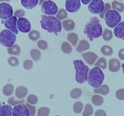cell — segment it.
Segmentation results:
<instances>
[{
  "instance_id": "cell-33",
  "label": "cell",
  "mask_w": 124,
  "mask_h": 116,
  "mask_svg": "<svg viewBox=\"0 0 124 116\" xmlns=\"http://www.w3.org/2000/svg\"><path fill=\"white\" fill-rule=\"evenodd\" d=\"M93 108L92 105L90 103L86 104V105L85 106L84 110V112L82 113V116H90L91 115L93 114Z\"/></svg>"
},
{
  "instance_id": "cell-36",
  "label": "cell",
  "mask_w": 124,
  "mask_h": 116,
  "mask_svg": "<svg viewBox=\"0 0 124 116\" xmlns=\"http://www.w3.org/2000/svg\"><path fill=\"white\" fill-rule=\"evenodd\" d=\"M24 102L25 101L23 99H22V100H16L15 97H12L9 98L8 99L7 102L10 106H16V105L23 104Z\"/></svg>"
},
{
  "instance_id": "cell-3",
  "label": "cell",
  "mask_w": 124,
  "mask_h": 116,
  "mask_svg": "<svg viewBox=\"0 0 124 116\" xmlns=\"http://www.w3.org/2000/svg\"><path fill=\"white\" fill-rule=\"evenodd\" d=\"M105 79V76L101 69L99 67L93 68L89 71L87 78V82L92 87L99 88L101 87Z\"/></svg>"
},
{
  "instance_id": "cell-15",
  "label": "cell",
  "mask_w": 124,
  "mask_h": 116,
  "mask_svg": "<svg viewBox=\"0 0 124 116\" xmlns=\"http://www.w3.org/2000/svg\"><path fill=\"white\" fill-rule=\"evenodd\" d=\"M121 62L117 59H111L108 62L109 71L112 72H116L121 68Z\"/></svg>"
},
{
  "instance_id": "cell-47",
  "label": "cell",
  "mask_w": 124,
  "mask_h": 116,
  "mask_svg": "<svg viewBox=\"0 0 124 116\" xmlns=\"http://www.w3.org/2000/svg\"><path fill=\"white\" fill-rule=\"evenodd\" d=\"M25 14V11L24 10L22 9H19L17 10L14 13V16L15 17H18V18H23V16Z\"/></svg>"
},
{
  "instance_id": "cell-49",
  "label": "cell",
  "mask_w": 124,
  "mask_h": 116,
  "mask_svg": "<svg viewBox=\"0 0 124 116\" xmlns=\"http://www.w3.org/2000/svg\"><path fill=\"white\" fill-rule=\"evenodd\" d=\"M118 56L121 60H124V48H122L119 51Z\"/></svg>"
},
{
  "instance_id": "cell-10",
  "label": "cell",
  "mask_w": 124,
  "mask_h": 116,
  "mask_svg": "<svg viewBox=\"0 0 124 116\" xmlns=\"http://www.w3.org/2000/svg\"><path fill=\"white\" fill-rule=\"evenodd\" d=\"M17 29L22 33H29L31 30L30 22L25 18H19L17 21Z\"/></svg>"
},
{
  "instance_id": "cell-12",
  "label": "cell",
  "mask_w": 124,
  "mask_h": 116,
  "mask_svg": "<svg viewBox=\"0 0 124 116\" xmlns=\"http://www.w3.org/2000/svg\"><path fill=\"white\" fill-rule=\"evenodd\" d=\"M81 6L79 0H67L65 1V8L70 13H75L79 11Z\"/></svg>"
},
{
  "instance_id": "cell-31",
  "label": "cell",
  "mask_w": 124,
  "mask_h": 116,
  "mask_svg": "<svg viewBox=\"0 0 124 116\" xmlns=\"http://www.w3.org/2000/svg\"><path fill=\"white\" fill-rule=\"evenodd\" d=\"M61 50L65 54H70L72 52V47L69 43L64 42L61 45Z\"/></svg>"
},
{
  "instance_id": "cell-34",
  "label": "cell",
  "mask_w": 124,
  "mask_h": 116,
  "mask_svg": "<svg viewBox=\"0 0 124 116\" xmlns=\"http://www.w3.org/2000/svg\"><path fill=\"white\" fill-rule=\"evenodd\" d=\"M29 37L31 41L36 42L40 37V33L37 30H32L29 33Z\"/></svg>"
},
{
  "instance_id": "cell-41",
  "label": "cell",
  "mask_w": 124,
  "mask_h": 116,
  "mask_svg": "<svg viewBox=\"0 0 124 116\" xmlns=\"http://www.w3.org/2000/svg\"><path fill=\"white\" fill-rule=\"evenodd\" d=\"M8 63L10 66L15 67V66H17L19 65V60L16 57H10L8 59Z\"/></svg>"
},
{
  "instance_id": "cell-16",
  "label": "cell",
  "mask_w": 124,
  "mask_h": 116,
  "mask_svg": "<svg viewBox=\"0 0 124 116\" xmlns=\"http://www.w3.org/2000/svg\"><path fill=\"white\" fill-rule=\"evenodd\" d=\"M114 34L117 38L124 40V21H122L115 28Z\"/></svg>"
},
{
  "instance_id": "cell-5",
  "label": "cell",
  "mask_w": 124,
  "mask_h": 116,
  "mask_svg": "<svg viewBox=\"0 0 124 116\" xmlns=\"http://www.w3.org/2000/svg\"><path fill=\"white\" fill-rule=\"evenodd\" d=\"M16 37L14 33L9 30H3L0 33V44L5 47H10L14 45Z\"/></svg>"
},
{
  "instance_id": "cell-23",
  "label": "cell",
  "mask_w": 124,
  "mask_h": 116,
  "mask_svg": "<svg viewBox=\"0 0 124 116\" xmlns=\"http://www.w3.org/2000/svg\"><path fill=\"white\" fill-rule=\"evenodd\" d=\"M14 86L11 83H7L5 85L2 89V93L6 96H10L13 94Z\"/></svg>"
},
{
  "instance_id": "cell-7",
  "label": "cell",
  "mask_w": 124,
  "mask_h": 116,
  "mask_svg": "<svg viewBox=\"0 0 124 116\" xmlns=\"http://www.w3.org/2000/svg\"><path fill=\"white\" fill-rule=\"evenodd\" d=\"M58 7L54 2L52 1H44L41 4V12L47 16H53L56 14Z\"/></svg>"
},
{
  "instance_id": "cell-46",
  "label": "cell",
  "mask_w": 124,
  "mask_h": 116,
  "mask_svg": "<svg viewBox=\"0 0 124 116\" xmlns=\"http://www.w3.org/2000/svg\"><path fill=\"white\" fill-rule=\"evenodd\" d=\"M110 9H111V5H110L109 3H106L105 4V7H104V11H103L102 13L101 14H99V16H100L101 18H104L105 16V14H106V13H107L108 11H110Z\"/></svg>"
},
{
  "instance_id": "cell-42",
  "label": "cell",
  "mask_w": 124,
  "mask_h": 116,
  "mask_svg": "<svg viewBox=\"0 0 124 116\" xmlns=\"http://www.w3.org/2000/svg\"><path fill=\"white\" fill-rule=\"evenodd\" d=\"M115 96L118 100H124V88H121L116 91L115 93Z\"/></svg>"
},
{
  "instance_id": "cell-14",
  "label": "cell",
  "mask_w": 124,
  "mask_h": 116,
  "mask_svg": "<svg viewBox=\"0 0 124 116\" xmlns=\"http://www.w3.org/2000/svg\"><path fill=\"white\" fill-rule=\"evenodd\" d=\"M84 60L89 65H92L95 63L96 59L98 58V56L94 52L89 51L84 53L82 54Z\"/></svg>"
},
{
  "instance_id": "cell-24",
  "label": "cell",
  "mask_w": 124,
  "mask_h": 116,
  "mask_svg": "<svg viewBox=\"0 0 124 116\" xmlns=\"http://www.w3.org/2000/svg\"><path fill=\"white\" fill-rule=\"evenodd\" d=\"M111 7L114 10H116L118 12H123L124 11V4L122 2L113 1L111 3Z\"/></svg>"
},
{
  "instance_id": "cell-52",
  "label": "cell",
  "mask_w": 124,
  "mask_h": 116,
  "mask_svg": "<svg viewBox=\"0 0 124 116\" xmlns=\"http://www.w3.org/2000/svg\"><path fill=\"white\" fill-rule=\"evenodd\" d=\"M0 108H1V102H0Z\"/></svg>"
},
{
  "instance_id": "cell-45",
  "label": "cell",
  "mask_w": 124,
  "mask_h": 116,
  "mask_svg": "<svg viewBox=\"0 0 124 116\" xmlns=\"http://www.w3.org/2000/svg\"><path fill=\"white\" fill-rule=\"evenodd\" d=\"M25 106L28 108L29 111H30V116H35V114H36V107H35V106H34L33 105H30V104L28 103H25Z\"/></svg>"
},
{
  "instance_id": "cell-19",
  "label": "cell",
  "mask_w": 124,
  "mask_h": 116,
  "mask_svg": "<svg viewBox=\"0 0 124 116\" xmlns=\"http://www.w3.org/2000/svg\"><path fill=\"white\" fill-rule=\"evenodd\" d=\"M12 111L10 105H3L0 108V116H12Z\"/></svg>"
},
{
  "instance_id": "cell-30",
  "label": "cell",
  "mask_w": 124,
  "mask_h": 116,
  "mask_svg": "<svg viewBox=\"0 0 124 116\" xmlns=\"http://www.w3.org/2000/svg\"><path fill=\"white\" fill-rule=\"evenodd\" d=\"M30 56L35 61H38L40 59L41 57V53L39 50L38 49L34 48L30 51Z\"/></svg>"
},
{
  "instance_id": "cell-48",
  "label": "cell",
  "mask_w": 124,
  "mask_h": 116,
  "mask_svg": "<svg viewBox=\"0 0 124 116\" xmlns=\"http://www.w3.org/2000/svg\"><path fill=\"white\" fill-rule=\"evenodd\" d=\"M95 116H107V113L104 109H98L95 112Z\"/></svg>"
},
{
  "instance_id": "cell-21",
  "label": "cell",
  "mask_w": 124,
  "mask_h": 116,
  "mask_svg": "<svg viewBox=\"0 0 124 116\" xmlns=\"http://www.w3.org/2000/svg\"><path fill=\"white\" fill-rule=\"evenodd\" d=\"M93 92L95 94H101V95H106L110 92V87L107 84L102 85L100 88H95V89H93Z\"/></svg>"
},
{
  "instance_id": "cell-38",
  "label": "cell",
  "mask_w": 124,
  "mask_h": 116,
  "mask_svg": "<svg viewBox=\"0 0 124 116\" xmlns=\"http://www.w3.org/2000/svg\"><path fill=\"white\" fill-rule=\"evenodd\" d=\"M50 112V109L47 107H41L38 111V116H48Z\"/></svg>"
},
{
  "instance_id": "cell-44",
  "label": "cell",
  "mask_w": 124,
  "mask_h": 116,
  "mask_svg": "<svg viewBox=\"0 0 124 116\" xmlns=\"http://www.w3.org/2000/svg\"><path fill=\"white\" fill-rule=\"evenodd\" d=\"M37 45L39 48L43 50H46L48 48V44H47V42L46 41H44V40L39 41L37 44Z\"/></svg>"
},
{
  "instance_id": "cell-9",
  "label": "cell",
  "mask_w": 124,
  "mask_h": 116,
  "mask_svg": "<svg viewBox=\"0 0 124 116\" xmlns=\"http://www.w3.org/2000/svg\"><path fill=\"white\" fill-rule=\"evenodd\" d=\"M104 4L103 1L93 0L88 4V9L92 14H101L104 10Z\"/></svg>"
},
{
  "instance_id": "cell-6",
  "label": "cell",
  "mask_w": 124,
  "mask_h": 116,
  "mask_svg": "<svg viewBox=\"0 0 124 116\" xmlns=\"http://www.w3.org/2000/svg\"><path fill=\"white\" fill-rule=\"evenodd\" d=\"M122 16L118 12L110 10L105 16V21L108 27L115 28L121 22Z\"/></svg>"
},
{
  "instance_id": "cell-26",
  "label": "cell",
  "mask_w": 124,
  "mask_h": 116,
  "mask_svg": "<svg viewBox=\"0 0 124 116\" xmlns=\"http://www.w3.org/2000/svg\"><path fill=\"white\" fill-rule=\"evenodd\" d=\"M67 40L73 47H76L78 42V36L75 33H70L67 35Z\"/></svg>"
},
{
  "instance_id": "cell-25",
  "label": "cell",
  "mask_w": 124,
  "mask_h": 116,
  "mask_svg": "<svg viewBox=\"0 0 124 116\" xmlns=\"http://www.w3.org/2000/svg\"><path fill=\"white\" fill-rule=\"evenodd\" d=\"M92 103L94 105L97 106H101L104 102V99L103 97L100 95H94L92 97Z\"/></svg>"
},
{
  "instance_id": "cell-18",
  "label": "cell",
  "mask_w": 124,
  "mask_h": 116,
  "mask_svg": "<svg viewBox=\"0 0 124 116\" xmlns=\"http://www.w3.org/2000/svg\"><path fill=\"white\" fill-rule=\"evenodd\" d=\"M38 0H21V3L24 8L27 9H32L35 8L38 4Z\"/></svg>"
},
{
  "instance_id": "cell-40",
  "label": "cell",
  "mask_w": 124,
  "mask_h": 116,
  "mask_svg": "<svg viewBox=\"0 0 124 116\" xmlns=\"http://www.w3.org/2000/svg\"><path fill=\"white\" fill-rule=\"evenodd\" d=\"M27 102L28 103L30 104V105H36L38 102V98L36 95L30 94L27 98Z\"/></svg>"
},
{
  "instance_id": "cell-11",
  "label": "cell",
  "mask_w": 124,
  "mask_h": 116,
  "mask_svg": "<svg viewBox=\"0 0 124 116\" xmlns=\"http://www.w3.org/2000/svg\"><path fill=\"white\" fill-rule=\"evenodd\" d=\"M30 113L28 108L24 104L15 106L12 111V116H30Z\"/></svg>"
},
{
  "instance_id": "cell-32",
  "label": "cell",
  "mask_w": 124,
  "mask_h": 116,
  "mask_svg": "<svg viewBox=\"0 0 124 116\" xmlns=\"http://www.w3.org/2000/svg\"><path fill=\"white\" fill-rule=\"evenodd\" d=\"M82 91L81 89L78 88H74L70 91V97L74 99H78L79 97H81V95H82Z\"/></svg>"
},
{
  "instance_id": "cell-8",
  "label": "cell",
  "mask_w": 124,
  "mask_h": 116,
  "mask_svg": "<svg viewBox=\"0 0 124 116\" xmlns=\"http://www.w3.org/2000/svg\"><path fill=\"white\" fill-rule=\"evenodd\" d=\"M13 8L7 2L0 3V18L2 20H7L13 16Z\"/></svg>"
},
{
  "instance_id": "cell-4",
  "label": "cell",
  "mask_w": 124,
  "mask_h": 116,
  "mask_svg": "<svg viewBox=\"0 0 124 116\" xmlns=\"http://www.w3.org/2000/svg\"><path fill=\"white\" fill-rule=\"evenodd\" d=\"M73 65L76 70L75 80L79 84H82L87 80L89 68L81 60H75Z\"/></svg>"
},
{
  "instance_id": "cell-28",
  "label": "cell",
  "mask_w": 124,
  "mask_h": 116,
  "mask_svg": "<svg viewBox=\"0 0 124 116\" xmlns=\"http://www.w3.org/2000/svg\"><path fill=\"white\" fill-rule=\"evenodd\" d=\"M95 66L96 67L100 68L102 70H105L107 68V60L104 58H101L98 59L95 63Z\"/></svg>"
},
{
  "instance_id": "cell-29",
  "label": "cell",
  "mask_w": 124,
  "mask_h": 116,
  "mask_svg": "<svg viewBox=\"0 0 124 116\" xmlns=\"http://www.w3.org/2000/svg\"><path fill=\"white\" fill-rule=\"evenodd\" d=\"M101 51L104 55L109 56H111L113 54V50L109 45H103L101 48Z\"/></svg>"
},
{
  "instance_id": "cell-50",
  "label": "cell",
  "mask_w": 124,
  "mask_h": 116,
  "mask_svg": "<svg viewBox=\"0 0 124 116\" xmlns=\"http://www.w3.org/2000/svg\"><path fill=\"white\" fill-rule=\"evenodd\" d=\"M81 2H82V3H83L84 4L87 5L88 4L90 3V2H92V1H90V0H88V1H84V0H82V1H81Z\"/></svg>"
},
{
  "instance_id": "cell-22",
  "label": "cell",
  "mask_w": 124,
  "mask_h": 116,
  "mask_svg": "<svg viewBox=\"0 0 124 116\" xmlns=\"http://www.w3.org/2000/svg\"><path fill=\"white\" fill-rule=\"evenodd\" d=\"M62 27L65 31H71L75 27V22L72 19H67L62 22Z\"/></svg>"
},
{
  "instance_id": "cell-2",
  "label": "cell",
  "mask_w": 124,
  "mask_h": 116,
  "mask_svg": "<svg viewBox=\"0 0 124 116\" xmlns=\"http://www.w3.org/2000/svg\"><path fill=\"white\" fill-rule=\"evenodd\" d=\"M40 24L42 29L56 35L62 30V23L54 16L42 15Z\"/></svg>"
},
{
  "instance_id": "cell-53",
  "label": "cell",
  "mask_w": 124,
  "mask_h": 116,
  "mask_svg": "<svg viewBox=\"0 0 124 116\" xmlns=\"http://www.w3.org/2000/svg\"></svg>"
},
{
  "instance_id": "cell-1",
  "label": "cell",
  "mask_w": 124,
  "mask_h": 116,
  "mask_svg": "<svg viewBox=\"0 0 124 116\" xmlns=\"http://www.w3.org/2000/svg\"><path fill=\"white\" fill-rule=\"evenodd\" d=\"M84 33L90 41H93L94 39L100 37L102 35V27L96 16L90 19L89 21L84 26Z\"/></svg>"
},
{
  "instance_id": "cell-35",
  "label": "cell",
  "mask_w": 124,
  "mask_h": 116,
  "mask_svg": "<svg viewBox=\"0 0 124 116\" xmlns=\"http://www.w3.org/2000/svg\"><path fill=\"white\" fill-rule=\"evenodd\" d=\"M84 108V105L81 102H76L73 105V111L76 114H80L82 112Z\"/></svg>"
},
{
  "instance_id": "cell-43",
  "label": "cell",
  "mask_w": 124,
  "mask_h": 116,
  "mask_svg": "<svg viewBox=\"0 0 124 116\" xmlns=\"http://www.w3.org/2000/svg\"><path fill=\"white\" fill-rule=\"evenodd\" d=\"M33 66V63L32 60H29V59L25 60L23 63V67L26 70H29L31 69Z\"/></svg>"
},
{
  "instance_id": "cell-39",
  "label": "cell",
  "mask_w": 124,
  "mask_h": 116,
  "mask_svg": "<svg viewBox=\"0 0 124 116\" xmlns=\"http://www.w3.org/2000/svg\"><path fill=\"white\" fill-rule=\"evenodd\" d=\"M113 32L111 30L108 29H105L102 33V38L104 41H109L112 39L113 37Z\"/></svg>"
},
{
  "instance_id": "cell-13",
  "label": "cell",
  "mask_w": 124,
  "mask_h": 116,
  "mask_svg": "<svg viewBox=\"0 0 124 116\" xmlns=\"http://www.w3.org/2000/svg\"><path fill=\"white\" fill-rule=\"evenodd\" d=\"M17 21L18 19H17L16 17H11L5 21V27L14 33L15 34H18V30L17 29Z\"/></svg>"
},
{
  "instance_id": "cell-17",
  "label": "cell",
  "mask_w": 124,
  "mask_h": 116,
  "mask_svg": "<svg viewBox=\"0 0 124 116\" xmlns=\"http://www.w3.org/2000/svg\"><path fill=\"white\" fill-rule=\"evenodd\" d=\"M27 94L28 89L24 86H19L15 90V95L18 99H24Z\"/></svg>"
},
{
  "instance_id": "cell-27",
  "label": "cell",
  "mask_w": 124,
  "mask_h": 116,
  "mask_svg": "<svg viewBox=\"0 0 124 116\" xmlns=\"http://www.w3.org/2000/svg\"><path fill=\"white\" fill-rule=\"evenodd\" d=\"M21 52L20 47L18 45H14L7 49V53L11 55H18Z\"/></svg>"
},
{
  "instance_id": "cell-37",
  "label": "cell",
  "mask_w": 124,
  "mask_h": 116,
  "mask_svg": "<svg viewBox=\"0 0 124 116\" xmlns=\"http://www.w3.org/2000/svg\"><path fill=\"white\" fill-rule=\"evenodd\" d=\"M67 16V12L65 9H64V8H61V9L59 10L58 13L56 14V18L58 20H62V19L66 18Z\"/></svg>"
},
{
  "instance_id": "cell-51",
  "label": "cell",
  "mask_w": 124,
  "mask_h": 116,
  "mask_svg": "<svg viewBox=\"0 0 124 116\" xmlns=\"http://www.w3.org/2000/svg\"><path fill=\"white\" fill-rule=\"evenodd\" d=\"M122 70H123V73L124 74V64H123L122 65Z\"/></svg>"
},
{
  "instance_id": "cell-20",
  "label": "cell",
  "mask_w": 124,
  "mask_h": 116,
  "mask_svg": "<svg viewBox=\"0 0 124 116\" xmlns=\"http://www.w3.org/2000/svg\"><path fill=\"white\" fill-rule=\"evenodd\" d=\"M90 47V44L88 43V41H86V40H81V41H80L78 45L76 47V50L78 52L81 53V52L88 50Z\"/></svg>"
}]
</instances>
